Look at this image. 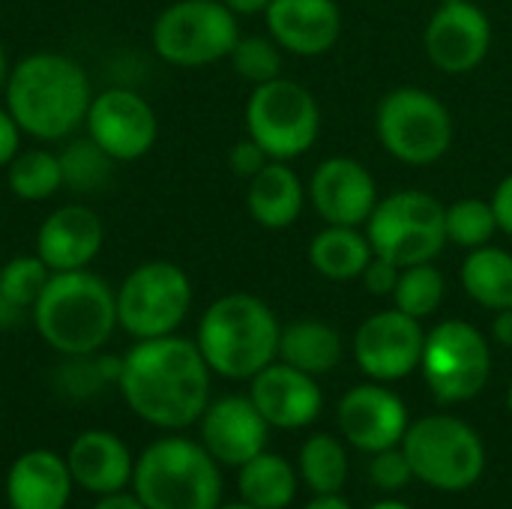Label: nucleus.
<instances>
[{"mask_svg": "<svg viewBox=\"0 0 512 509\" xmlns=\"http://www.w3.org/2000/svg\"><path fill=\"white\" fill-rule=\"evenodd\" d=\"M210 366L195 339H138L123 354L120 393L129 411L165 432L189 429L210 405Z\"/></svg>", "mask_w": 512, "mask_h": 509, "instance_id": "nucleus-1", "label": "nucleus"}, {"mask_svg": "<svg viewBox=\"0 0 512 509\" xmlns=\"http://www.w3.org/2000/svg\"><path fill=\"white\" fill-rule=\"evenodd\" d=\"M3 105L18 129L36 141H66L75 135L93 102L87 69L60 51H33L9 66Z\"/></svg>", "mask_w": 512, "mask_h": 509, "instance_id": "nucleus-2", "label": "nucleus"}, {"mask_svg": "<svg viewBox=\"0 0 512 509\" xmlns=\"http://www.w3.org/2000/svg\"><path fill=\"white\" fill-rule=\"evenodd\" d=\"M39 339L60 357H84L102 351L117 324V291L90 267L51 273L30 309Z\"/></svg>", "mask_w": 512, "mask_h": 509, "instance_id": "nucleus-3", "label": "nucleus"}, {"mask_svg": "<svg viewBox=\"0 0 512 509\" xmlns=\"http://www.w3.org/2000/svg\"><path fill=\"white\" fill-rule=\"evenodd\" d=\"M279 336V318L261 297L231 291L204 309L195 345L213 375L252 381L279 357Z\"/></svg>", "mask_w": 512, "mask_h": 509, "instance_id": "nucleus-4", "label": "nucleus"}, {"mask_svg": "<svg viewBox=\"0 0 512 509\" xmlns=\"http://www.w3.org/2000/svg\"><path fill=\"white\" fill-rule=\"evenodd\" d=\"M132 492L147 509H216L222 501L219 462L189 438H159L135 462Z\"/></svg>", "mask_w": 512, "mask_h": 509, "instance_id": "nucleus-5", "label": "nucleus"}, {"mask_svg": "<svg viewBox=\"0 0 512 509\" xmlns=\"http://www.w3.org/2000/svg\"><path fill=\"white\" fill-rule=\"evenodd\" d=\"M402 450L420 483L441 492H465L486 471L480 435L450 414H432L408 426Z\"/></svg>", "mask_w": 512, "mask_h": 509, "instance_id": "nucleus-6", "label": "nucleus"}, {"mask_svg": "<svg viewBox=\"0 0 512 509\" xmlns=\"http://www.w3.org/2000/svg\"><path fill=\"white\" fill-rule=\"evenodd\" d=\"M240 39L237 15L222 0H174L150 30L156 57L180 69H198L225 60Z\"/></svg>", "mask_w": 512, "mask_h": 509, "instance_id": "nucleus-7", "label": "nucleus"}, {"mask_svg": "<svg viewBox=\"0 0 512 509\" xmlns=\"http://www.w3.org/2000/svg\"><path fill=\"white\" fill-rule=\"evenodd\" d=\"M444 216L447 207L435 195L402 189L375 204L366 222V237L375 255H384L399 267L426 264L447 246Z\"/></svg>", "mask_w": 512, "mask_h": 509, "instance_id": "nucleus-8", "label": "nucleus"}, {"mask_svg": "<svg viewBox=\"0 0 512 509\" xmlns=\"http://www.w3.org/2000/svg\"><path fill=\"white\" fill-rule=\"evenodd\" d=\"M246 135L258 141L270 159L291 162L315 147L321 108L303 84L279 75L252 90L246 102Z\"/></svg>", "mask_w": 512, "mask_h": 509, "instance_id": "nucleus-9", "label": "nucleus"}, {"mask_svg": "<svg viewBox=\"0 0 512 509\" xmlns=\"http://www.w3.org/2000/svg\"><path fill=\"white\" fill-rule=\"evenodd\" d=\"M192 309V282L174 261H144L117 288V324L138 339L177 333Z\"/></svg>", "mask_w": 512, "mask_h": 509, "instance_id": "nucleus-10", "label": "nucleus"}, {"mask_svg": "<svg viewBox=\"0 0 512 509\" xmlns=\"http://www.w3.org/2000/svg\"><path fill=\"white\" fill-rule=\"evenodd\" d=\"M381 147L405 165H432L453 144V117L447 105L420 87L390 90L378 105Z\"/></svg>", "mask_w": 512, "mask_h": 509, "instance_id": "nucleus-11", "label": "nucleus"}, {"mask_svg": "<svg viewBox=\"0 0 512 509\" xmlns=\"http://www.w3.org/2000/svg\"><path fill=\"white\" fill-rule=\"evenodd\" d=\"M423 378L441 405H459L477 399L492 375L489 339L468 321H441L426 333Z\"/></svg>", "mask_w": 512, "mask_h": 509, "instance_id": "nucleus-12", "label": "nucleus"}, {"mask_svg": "<svg viewBox=\"0 0 512 509\" xmlns=\"http://www.w3.org/2000/svg\"><path fill=\"white\" fill-rule=\"evenodd\" d=\"M84 129L114 162H135L153 150L159 117L138 90L108 87L93 96Z\"/></svg>", "mask_w": 512, "mask_h": 509, "instance_id": "nucleus-13", "label": "nucleus"}, {"mask_svg": "<svg viewBox=\"0 0 512 509\" xmlns=\"http://www.w3.org/2000/svg\"><path fill=\"white\" fill-rule=\"evenodd\" d=\"M426 333L417 318L384 309L366 318L354 336V360L363 375L378 384L408 378L423 360Z\"/></svg>", "mask_w": 512, "mask_h": 509, "instance_id": "nucleus-14", "label": "nucleus"}, {"mask_svg": "<svg viewBox=\"0 0 512 509\" xmlns=\"http://www.w3.org/2000/svg\"><path fill=\"white\" fill-rule=\"evenodd\" d=\"M492 48V21L471 0L441 3L426 27V54L435 69L465 75L477 69Z\"/></svg>", "mask_w": 512, "mask_h": 509, "instance_id": "nucleus-15", "label": "nucleus"}, {"mask_svg": "<svg viewBox=\"0 0 512 509\" xmlns=\"http://www.w3.org/2000/svg\"><path fill=\"white\" fill-rule=\"evenodd\" d=\"M309 201L327 225L360 228L378 204V186L363 162L351 156H330L312 171Z\"/></svg>", "mask_w": 512, "mask_h": 509, "instance_id": "nucleus-16", "label": "nucleus"}, {"mask_svg": "<svg viewBox=\"0 0 512 509\" xmlns=\"http://www.w3.org/2000/svg\"><path fill=\"white\" fill-rule=\"evenodd\" d=\"M405 402L384 384H360L339 402V429L345 441L363 453L399 447L408 432Z\"/></svg>", "mask_w": 512, "mask_h": 509, "instance_id": "nucleus-17", "label": "nucleus"}, {"mask_svg": "<svg viewBox=\"0 0 512 509\" xmlns=\"http://www.w3.org/2000/svg\"><path fill=\"white\" fill-rule=\"evenodd\" d=\"M198 423L201 444L219 465L243 468L267 447L270 423L249 396H222L210 402Z\"/></svg>", "mask_w": 512, "mask_h": 509, "instance_id": "nucleus-18", "label": "nucleus"}, {"mask_svg": "<svg viewBox=\"0 0 512 509\" xmlns=\"http://www.w3.org/2000/svg\"><path fill=\"white\" fill-rule=\"evenodd\" d=\"M105 243V225L87 204H63L45 216L36 231V255L51 273L87 270Z\"/></svg>", "mask_w": 512, "mask_h": 509, "instance_id": "nucleus-19", "label": "nucleus"}, {"mask_svg": "<svg viewBox=\"0 0 512 509\" xmlns=\"http://www.w3.org/2000/svg\"><path fill=\"white\" fill-rule=\"evenodd\" d=\"M249 399L270 423V429H303L315 423L324 405L315 375L276 360L252 378Z\"/></svg>", "mask_w": 512, "mask_h": 509, "instance_id": "nucleus-20", "label": "nucleus"}, {"mask_svg": "<svg viewBox=\"0 0 512 509\" xmlns=\"http://www.w3.org/2000/svg\"><path fill=\"white\" fill-rule=\"evenodd\" d=\"M264 18L276 45L297 57H321L342 36L336 0H270Z\"/></svg>", "mask_w": 512, "mask_h": 509, "instance_id": "nucleus-21", "label": "nucleus"}, {"mask_svg": "<svg viewBox=\"0 0 512 509\" xmlns=\"http://www.w3.org/2000/svg\"><path fill=\"white\" fill-rule=\"evenodd\" d=\"M66 465H69L72 483L99 498L111 492H123L132 483V471H135V459L126 441L105 429L81 432L69 444Z\"/></svg>", "mask_w": 512, "mask_h": 509, "instance_id": "nucleus-22", "label": "nucleus"}, {"mask_svg": "<svg viewBox=\"0 0 512 509\" xmlns=\"http://www.w3.org/2000/svg\"><path fill=\"white\" fill-rule=\"evenodd\" d=\"M72 486L63 456L54 450H27L9 465L6 501L12 509H66Z\"/></svg>", "mask_w": 512, "mask_h": 509, "instance_id": "nucleus-23", "label": "nucleus"}, {"mask_svg": "<svg viewBox=\"0 0 512 509\" xmlns=\"http://www.w3.org/2000/svg\"><path fill=\"white\" fill-rule=\"evenodd\" d=\"M306 198L309 192L303 189V180L297 177V171H291L288 162H279V159H270L249 180V189H246L249 216L267 231L291 228L300 219Z\"/></svg>", "mask_w": 512, "mask_h": 509, "instance_id": "nucleus-24", "label": "nucleus"}, {"mask_svg": "<svg viewBox=\"0 0 512 509\" xmlns=\"http://www.w3.org/2000/svg\"><path fill=\"white\" fill-rule=\"evenodd\" d=\"M372 243L366 234L348 225H327L309 243V264L330 282H351L360 279L372 258Z\"/></svg>", "mask_w": 512, "mask_h": 509, "instance_id": "nucleus-25", "label": "nucleus"}, {"mask_svg": "<svg viewBox=\"0 0 512 509\" xmlns=\"http://www.w3.org/2000/svg\"><path fill=\"white\" fill-rule=\"evenodd\" d=\"M279 357H282V363H288L306 375H327L342 360V336L324 321L303 318V321L282 327Z\"/></svg>", "mask_w": 512, "mask_h": 509, "instance_id": "nucleus-26", "label": "nucleus"}, {"mask_svg": "<svg viewBox=\"0 0 512 509\" xmlns=\"http://www.w3.org/2000/svg\"><path fill=\"white\" fill-rule=\"evenodd\" d=\"M462 288L465 294L489 309L501 312L512 309V255L501 246H480L471 249L462 264Z\"/></svg>", "mask_w": 512, "mask_h": 509, "instance_id": "nucleus-27", "label": "nucleus"}, {"mask_svg": "<svg viewBox=\"0 0 512 509\" xmlns=\"http://www.w3.org/2000/svg\"><path fill=\"white\" fill-rule=\"evenodd\" d=\"M237 489L246 504L258 509H285L297 495L294 468L276 453H258L237 474Z\"/></svg>", "mask_w": 512, "mask_h": 509, "instance_id": "nucleus-28", "label": "nucleus"}, {"mask_svg": "<svg viewBox=\"0 0 512 509\" xmlns=\"http://www.w3.org/2000/svg\"><path fill=\"white\" fill-rule=\"evenodd\" d=\"M6 186L18 201H27V204L54 198L63 189L60 156L48 147L18 150L15 159L6 165Z\"/></svg>", "mask_w": 512, "mask_h": 509, "instance_id": "nucleus-29", "label": "nucleus"}, {"mask_svg": "<svg viewBox=\"0 0 512 509\" xmlns=\"http://www.w3.org/2000/svg\"><path fill=\"white\" fill-rule=\"evenodd\" d=\"M300 474L315 495H339L348 480L345 444L336 435H312L300 450Z\"/></svg>", "mask_w": 512, "mask_h": 509, "instance_id": "nucleus-30", "label": "nucleus"}, {"mask_svg": "<svg viewBox=\"0 0 512 509\" xmlns=\"http://www.w3.org/2000/svg\"><path fill=\"white\" fill-rule=\"evenodd\" d=\"M57 156L63 168V189H72L78 195H93L105 189L117 165L90 135L66 141V147Z\"/></svg>", "mask_w": 512, "mask_h": 509, "instance_id": "nucleus-31", "label": "nucleus"}, {"mask_svg": "<svg viewBox=\"0 0 512 509\" xmlns=\"http://www.w3.org/2000/svg\"><path fill=\"white\" fill-rule=\"evenodd\" d=\"M120 372H123V357L96 351L84 357H63L54 384L69 399H87L108 384H120Z\"/></svg>", "mask_w": 512, "mask_h": 509, "instance_id": "nucleus-32", "label": "nucleus"}, {"mask_svg": "<svg viewBox=\"0 0 512 509\" xmlns=\"http://www.w3.org/2000/svg\"><path fill=\"white\" fill-rule=\"evenodd\" d=\"M444 297H447V279L432 261L402 267L396 291H393V303L399 312L423 321L441 309Z\"/></svg>", "mask_w": 512, "mask_h": 509, "instance_id": "nucleus-33", "label": "nucleus"}, {"mask_svg": "<svg viewBox=\"0 0 512 509\" xmlns=\"http://www.w3.org/2000/svg\"><path fill=\"white\" fill-rule=\"evenodd\" d=\"M444 228H447V243L459 246V249H480L489 246L495 231H498V219L492 210V201L483 198H462L456 204L447 207L444 216Z\"/></svg>", "mask_w": 512, "mask_h": 509, "instance_id": "nucleus-34", "label": "nucleus"}, {"mask_svg": "<svg viewBox=\"0 0 512 509\" xmlns=\"http://www.w3.org/2000/svg\"><path fill=\"white\" fill-rule=\"evenodd\" d=\"M228 60L234 72L255 87L282 75V48L273 36H240Z\"/></svg>", "mask_w": 512, "mask_h": 509, "instance_id": "nucleus-35", "label": "nucleus"}, {"mask_svg": "<svg viewBox=\"0 0 512 509\" xmlns=\"http://www.w3.org/2000/svg\"><path fill=\"white\" fill-rule=\"evenodd\" d=\"M48 279H51V270L45 267V261L36 252L33 255H15L0 267V291L27 312L39 300Z\"/></svg>", "mask_w": 512, "mask_h": 509, "instance_id": "nucleus-36", "label": "nucleus"}, {"mask_svg": "<svg viewBox=\"0 0 512 509\" xmlns=\"http://www.w3.org/2000/svg\"><path fill=\"white\" fill-rule=\"evenodd\" d=\"M372 456L375 459L369 465V477L381 492H399L414 480L411 462H408L402 447H390V450H381V453H372Z\"/></svg>", "mask_w": 512, "mask_h": 509, "instance_id": "nucleus-37", "label": "nucleus"}, {"mask_svg": "<svg viewBox=\"0 0 512 509\" xmlns=\"http://www.w3.org/2000/svg\"><path fill=\"white\" fill-rule=\"evenodd\" d=\"M267 162H270V156H267L264 147H261L258 141H252L249 135L240 138V141L228 150V168L234 171V177H240V180H246V183H249Z\"/></svg>", "mask_w": 512, "mask_h": 509, "instance_id": "nucleus-38", "label": "nucleus"}, {"mask_svg": "<svg viewBox=\"0 0 512 509\" xmlns=\"http://www.w3.org/2000/svg\"><path fill=\"white\" fill-rule=\"evenodd\" d=\"M399 273H402L399 264H393L384 255H372L369 264H366V270L360 273V279H363V288L372 297H393L396 282H399Z\"/></svg>", "mask_w": 512, "mask_h": 509, "instance_id": "nucleus-39", "label": "nucleus"}, {"mask_svg": "<svg viewBox=\"0 0 512 509\" xmlns=\"http://www.w3.org/2000/svg\"><path fill=\"white\" fill-rule=\"evenodd\" d=\"M21 135L24 132L18 129V123L9 114V108L0 105V168H6L15 159V153L21 150Z\"/></svg>", "mask_w": 512, "mask_h": 509, "instance_id": "nucleus-40", "label": "nucleus"}, {"mask_svg": "<svg viewBox=\"0 0 512 509\" xmlns=\"http://www.w3.org/2000/svg\"><path fill=\"white\" fill-rule=\"evenodd\" d=\"M492 210H495V219H498V231L512 237V174L498 183V189L492 195Z\"/></svg>", "mask_w": 512, "mask_h": 509, "instance_id": "nucleus-41", "label": "nucleus"}, {"mask_svg": "<svg viewBox=\"0 0 512 509\" xmlns=\"http://www.w3.org/2000/svg\"><path fill=\"white\" fill-rule=\"evenodd\" d=\"M27 315H30L27 309H21L18 303H12V300L0 291V330H15Z\"/></svg>", "mask_w": 512, "mask_h": 509, "instance_id": "nucleus-42", "label": "nucleus"}, {"mask_svg": "<svg viewBox=\"0 0 512 509\" xmlns=\"http://www.w3.org/2000/svg\"><path fill=\"white\" fill-rule=\"evenodd\" d=\"M93 509H147L141 501H138V495L132 492V495H126V492H111V495H102Z\"/></svg>", "mask_w": 512, "mask_h": 509, "instance_id": "nucleus-43", "label": "nucleus"}, {"mask_svg": "<svg viewBox=\"0 0 512 509\" xmlns=\"http://www.w3.org/2000/svg\"><path fill=\"white\" fill-rule=\"evenodd\" d=\"M492 336H495V342H498V345L512 348V309H501V312H495Z\"/></svg>", "mask_w": 512, "mask_h": 509, "instance_id": "nucleus-44", "label": "nucleus"}, {"mask_svg": "<svg viewBox=\"0 0 512 509\" xmlns=\"http://www.w3.org/2000/svg\"><path fill=\"white\" fill-rule=\"evenodd\" d=\"M234 15H261L267 12L270 0H222Z\"/></svg>", "mask_w": 512, "mask_h": 509, "instance_id": "nucleus-45", "label": "nucleus"}, {"mask_svg": "<svg viewBox=\"0 0 512 509\" xmlns=\"http://www.w3.org/2000/svg\"><path fill=\"white\" fill-rule=\"evenodd\" d=\"M303 509H351V504L339 495H315V501H309Z\"/></svg>", "mask_w": 512, "mask_h": 509, "instance_id": "nucleus-46", "label": "nucleus"}, {"mask_svg": "<svg viewBox=\"0 0 512 509\" xmlns=\"http://www.w3.org/2000/svg\"><path fill=\"white\" fill-rule=\"evenodd\" d=\"M6 75H9V63H6V51H3V42H0V90L6 84Z\"/></svg>", "mask_w": 512, "mask_h": 509, "instance_id": "nucleus-47", "label": "nucleus"}, {"mask_svg": "<svg viewBox=\"0 0 512 509\" xmlns=\"http://www.w3.org/2000/svg\"><path fill=\"white\" fill-rule=\"evenodd\" d=\"M369 509H411L408 504H402V501H378V504H372Z\"/></svg>", "mask_w": 512, "mask_h": 509, "instance_id": "nucleus-48", "label": "nucleus"}, {"mask_svg": "<svg viewBox=\"0 0 512 509\" xmlns=\"http://www.w3.org/2000/svg\"><path fill=\"white\" fill-rule=\"evenodd\" d=\"M216 509H258V507H252V504H246V501H243V504H228V507H216Z\"/></svg>", "mask_w": 512, "mask_h": 509, "instance_id": "nucleus-49", "label": "nucleus"}, {"mask_svg": "<svg viewBox=\"0 0 512 509\" xmlns=\"http://www.w3.org/2000/svg\"><path fill=\"white\" fill-rule=\"evenodd\" d=\"M507 405H510V411H512V384H510V393H507Z\"/></svg>", "mask_w": 512, "mask_h": 509, "instance_id": "nucleus-50", "label": "nucleus"}, {"mask_svg": "<svg viewBox=\"0 0 512 509\" xmlns=\"http://www.w3.org/2000/svg\"><path fill=\"white\" fill-rule=\"evenodd\" d=\"M438 3H462V0H438Z\"/></svg>", "mask_w": 512, "mask_h": 509, "instance_id": "nucleus-51", "label": "nucleus"}, {"mask_svg": "<svg viewBox=\"0 0 512 509\" xmlns=\"http://www.w3.org/2000/svg\"><path fill=\"white\" fill-rule=\"evenodd\" d=\"M0 423H3V408H0Z\"/></svg>", "mask_w": 512, "mask_h": 509, "instance_id": "nucleus-52", "label": "nucleus"}]
</instances>
